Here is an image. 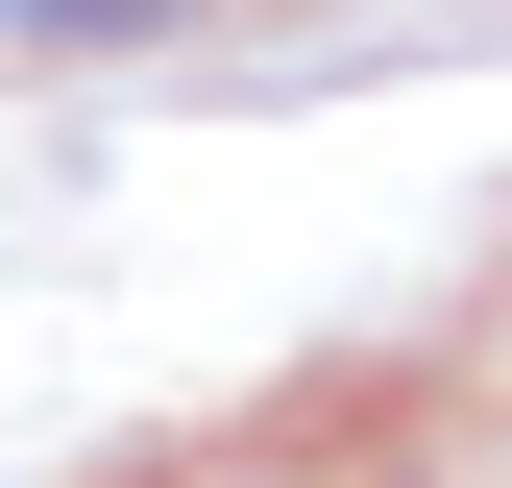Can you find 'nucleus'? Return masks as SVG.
I'll list each match as a JSON object with an SVG mask.
<instances>
[{"instance_id":"f257e3e1","label":"nucleus","mask_w":512,"mask_h":488,"mask_svg":"<svg viewBox=\"0 0 512 488\" xmlns=\"http://www.w3.org/2000/svg\"><path fill=\"white\" fill-rule=\"evenodd\" d=\"M196 25V0H0V49H49V74H74V49H171Z\"/></svg>"}]
</instances>
